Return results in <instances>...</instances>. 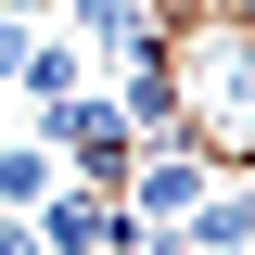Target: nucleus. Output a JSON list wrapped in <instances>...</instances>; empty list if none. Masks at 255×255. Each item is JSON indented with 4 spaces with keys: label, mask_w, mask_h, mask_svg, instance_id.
Listing matches in <instances>:
<instances>
[{
    "label": "nucleus",
    "mask_w": 255,
    "mask_h": 255,
    "mask_svg": "<svg viewBox=\"0 0 255 255\" xmlns=\"http://www.w3.org/2000/svg\"><path fill=\"white\" fill-rule=\"evenodd\" d=\"M0 255H51V243H38V217H0Z\"/></svg>",
    "instance_id": "obj_7"
},
{
    "label": "nucleus",
    "mask_w": 255,
    "mask_h": 255,
    "mask_svg": "<svg viewBox=\"0 0 255 255\" xmlns=\"http://www.w3.org/2000/svg\"><path fill=\"white\" fill-rule=\"evenodd\" d=\"M38 243H51V255H102V243H115V191H102V179H64L51 204H38Z\"/></svg>",
    "instance_id": "obj_5"
},
{
    "label": "nucleus",
    "mask_w": 255,
    "mask_h": 255,
    "mask_svg": "<svg viewBox=\"0 0 255 255\" xmlns=\"http://www.w3.org/2000/svg\"><path fill=\"white\" fill-rule=\"evenodd\" d=\"M51 191H64V153L38 140V128H13V140H0V217H38Z\"/></svg>",
    "instance_id": "obj_6"
},
{
    "label": "nucleus",
    "mask_w": 255,
    "mask_h": 255,
    "mask_svg": "<svg viewBox=\"0 0 255 255\" xmlns=\"http://www.w3.org/2000/svg\"><path fill=\"white\" fill-rule=\"evenodd\" d=\"M166 255H204V243H166Z\"/></svg>",
    "instance_id": "obj_9"
},
{
    "label": "nucleus",
    "mask_w": 255,
    "mask_h": 255,
    "mask_svg": "<svg viewBox=\"0 0 255 255\" xmlns=\"http://www.w3.org/2000/svg\"><path fill=\"white\" fill-rule=\"evenodd\" d=\"M77 90H90V51H77L64 26H26V64H13V102H26V115H51V102H77Z\"/></svg>",
    "instance_id": "obj_4"
},
{
    "label": "nucleus",
    "mask_w": 255,
    "mask_h": 255,
    "mask_svg": "<svg viewBox=\"0 0 255 255\" xmlns=\"http://www.w3.org/2000/svg\"><path fill=\"white\" fill-rule=\"evenodd\" d=\"M217 13H243V26H255V0H217Z\"/></svg>",
    "instance_id": "obj_8"
},
{
    "label": "nucleus",
    "mask_w": 255,
    "mask_h": 255,
    "mask_svg": "<svg viewBox=\"0 0 255 255\" xmlns=\"http://www.w3.org/2000/svg\"><path fill=\"white\" fill-rule=\"evenodd\" d=\"M217 179H230V166L204 153V140H140V153H128V179H115V204H128V217H153V230H179Z\"/></svg>",
    "instance_id": "obj_2"
},
{
    "label": "nucleus",
    "mask_w": 255,
    "mask_h": 255,
    "mask_svg": "<svg viewBox=\"0 0 255 255\" xmlns=\"http://www.w3.org/2000/svg\"><path fill=\"white\" fill-rule=\"evenodd\" d=\"M166 90H179V140H204L217 166L255 153V26L243 13H217V0L166 13Z\"/></svg>",
    "instance_id": "obj_1"
},
{
    "label": "nucleus",
    "mask_w": 255,
    "mask_h": 255,
    "mask_svg": "<svg viewBox=\"0 0 255 255\" xmlns=\"http://www.w3.org/2000/svg\"><path fill=\"white\" fill-rule=\"evenodd\" d=\"M51 13H64V38H77L90 64H115V51H153V38H166V13H153V0H51Z\"/></svg>",
    "instance_id": "obj_3"
}]
</instances>
